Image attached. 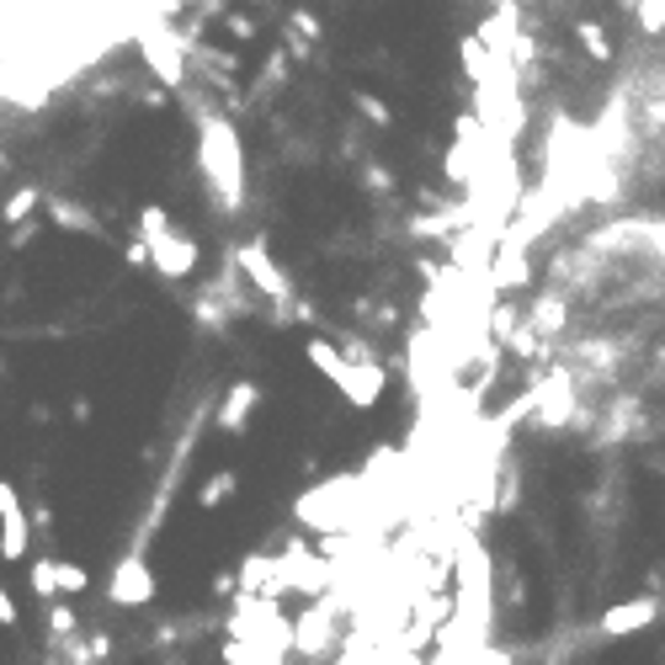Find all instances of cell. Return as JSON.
<instances>
[{"label":"cell","instance_id":"6da1fadb","mask_svg":"<svg viewBox=\"0 0 665 665\" xmlns=\"http://www.w3.org/2000/svg\"><path fill=\"white\" fill-rule=\"evenodd\" d=\"M198 170L224 213L246 203V144L224 112H198Z\"/></svg>","mask_w":665,"mask_h":665},{"label":"cell","instance_id":"7a4b0ae2","mask_svg":"<svg viewBox=\"0 0 665 665\" xmlns=\"http://www.w3.org/2000/svg\"><path fill=\"white\" fill-rule=\"evenodd\" d=\"M304 357L331 378V389L352 405V411H373L378 400H383V389H389V378H383V368H378L373 357H346L331 341H309Z\"/></svg>","mask_w":665,"mask_h":665},{"label":"cell","instance_id":"3957f363","mask_svg":"<svg viewBox=\"0 0 665 665\" xmlns=\"http://www.w3.org/2000/svg\"><path fill=\"white\" fill-rule=\"evenodd\" d=\"M139 250H144V261L170 277V283H181V277H192L198 272V246L187 240V235H176V224H170L166 209H139Z\"/></svg>","mask_w":665,"mask_h":665},{"label":"cell","instance_id":"277c9868","mask_svg":"<svg viewBox=\"0 0 665 665\" xmlns=\"http://www.w3.org/2000/svg\"><path fill=\"white\" fill-rule=\"evenodd\" d=\"M235 266H240V272L250 277V288L266 293L277 309H288V304H293V283L283 277V266L266 256V246H261V240H246V246L235 250Z\"/></svg>","mask_w":665,"mask_h":665},{"label":"cell","instance_id":"5b68a950","mask_svg":"<svg viewBox=\"0 0 665 665\" xmlns=\"http://www.w3.org/2000/svg\"><path fill=\"white\" fill-rule=\"evenodd\" d=\"M33 554V527H27V511L11 479H0V559L5 565H22Z\"/></svg>","mask_w":665,"mask_h":665},{"label":"cell","instance_id":"8992f818","mask_svg":"<svg viewBox=\"0 0 665 665\" xmlns=\"http://www.w3.org/2000/svg\"><path fill=\"white\" fill-rule=\"evenodd\" d=\"M107 602L112 607H144V602H155V570L139 554L118 559V570L107 575Z\"/></svg>","mask_w":665,"mask_h":665},{"label":"cell","instance_id":"52a82bcc","mask_svg":"<svg viewBox=\"0 0 665 665\" xmlns=\"http://www.w3.org/2000/svg\"><path fill=\"white\" fill-rule=\"evenodd\" d=\"M144 59H150V70H155V75H161V81L166 85H181L187 81V70H181V48H176V38H170L166 27H150V33H144Z\"/></svg>","mask_w":665,"mask_h":665},{"label":"cell","instance_id":"ba28073f","mask_svg":"<svg viewBox=\"0 0 665 665\" xmlns=\"http://www.w3.org/2000/svg\"><path fill=\"white\" fill-rule=\"evenodd\" d=\"M655 618H661V602H655V596H633V602H618V607L602 618V633H607V639H624V633L650 628Z\"/></svg>","mask_w":665,"mask_h":665},{"label":"cell","instance_id":"9c48e42d","mask_svg":"<svg viewBox=\"0 0 665 665\" xmlns=\"http://www.w3.org/2000/svg\"><path fill=\"white\" fill-rule=\"evenodd\" d=\"M256 405H261V389H256L250 378H240V383L224 394V405H218V426L240 437V431L250 426V416H256Z\"/></svg>","mask_w":665,"mask_h":665},{"label":"cell","instance_id":"30bf717a","mask_svg":"<svg viewBox=\"0 0 665 665\" xmlns=\"http://www.w3.org/2000/svg\"><path fill=\"white\" fill-rule=\"evenodd\" d=\"M85 585H91V575H85L81 565H70V559H54V591H59V596H81Z\"/></svg>","mask_w":665,"mask_h":665},{"label":"cell","instance_id":"8fae6325","mask_svg":"<svg viewBox=\"0 0 665 665\" xmlns=\"http://www.w3.org/2000/svg\"><path fill=\"white\" fill-rule=\"evenodd\" d=\"M235 485H240L235 474H213L209 485L198 490V506H218V500H224V496H235Z\"/></svg>","mask_w":665,"mask_h":665},{"label":"cell","instance_id":"7c38bea8","mask_svg":"<svg viewBox=\"0 0 665 665\" xmlns=\"http://www.w3.org/2000/svg\"><path fill=\"white\" fill-rule=\"evenodd\" d=\"M54 224H70L75 235H96V224H91V213L70 209V203H54Z\"/></svg>","mask_w":665,"mask_h":665},{"label":"cell","instance_id":"4fadbf2b","mask_svg":"<svg viewBox=\"0 0 665 665\" xmlns=\"http://www.w3.org/2000/svg\"><path fill=\"white\" fill-rule=\"evenodd\" d=\"M33 203H38V187H27V192H16V198L5 203V224H22V218L33 213Z\"/></svg>","mask_w":665,"mask_h":665},{"label":"cell","instance_id":"5bb4252c","mask_svg":"<svg viewBox=\"0 0 665 665\" xmlns=\"http://www.w3.org/2000/svg\"><path fill=\"white\" fill-rule=\"evenodd\" d=\"M33 591L43 602H54V559H33Z\"/></svg>","mask_w":665,"mask_h":665},{"label":"cell","instance_id":"9a60e30c","mask_svg":"<svg viewBox=\"0 0 665 665\" xmlns=\"http://www.w3.org/2000/svg\"><path fill=\"white\" fill-rule=\"evenodd\" d=\"M581 43L591 48V59H613V48H607V38H602L596 22H581Z\"/></svg>","mask_w":665,"mask_h":665},{"label":"cell","instance_id":"2e32d148","mask_svg":"<svg viewBox=\"0 0 665 665\" xmlns=\"http://www.w3.org/2000/svg\"><path fill=\"white\" fill-rule=\"evenodd\" d=\"M639 22H644L650 33H661L665 27V0H644V5H639Z\"/></svg>","mask_w":665,"mask_h":665},{"label":"cell","instance_id":"e0dca14e","mask_svg":"<svg viewBox=\"0 0 665 665\" xmlns=\"http://www.w3.org/2000/svg\"><path fill=\"white\" fill-rule=\"evenodd\" d=\"M48 628H54V633H70V628H75V613H70L64 602H59V607H48Z\"/></svg>","mask_w":665,"mask_h":665},{"label":"cell","instance_id":"ac0fdd59","mask_svg":"<svg viewBox=\"0 0 665 665\" xmlns=\"http://www.w3.org/2000/svg\"><path fill=\"white\" fill-rule=\"evenodd\" d=\"M16 618H22V613H16V602H11V591L0 585V628H16Z\"/></svg>","mask_w":665,"mask_h":665},{"label":"cell","instance_id":"d6986e66","mask_svg":"<svg viewBox=\"0 0 665 665\" xmlns=\"http://www.w3.org/2000/svg\"><path fill=\"white\" fill-rule=\"evenodd\" d=\"M357 107H363V112H368V118H373V123H389V112H383V107H378V96H368V91H363V96H357Z\"/></svg>","mask_w":665,"mask_h":665}]
</instances>
